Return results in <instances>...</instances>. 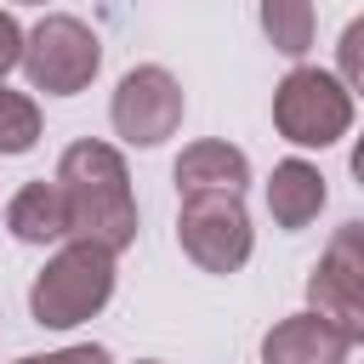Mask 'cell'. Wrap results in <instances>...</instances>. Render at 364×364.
<instances>
[{
    "instance_id": "cell-5",
    "label": "cell",
    "mask_w": 364,
    "mask_h": 364,
    "mask_svg": "<svg viewBox=\"0 0 364 364\" xmlns=\"http://www.w3.org/2000/svg\"><path fill=\"white\" fill-rule=\"evenodd\" d=\"M182 256L205 273H239L250 262V216L239 193H188L176 210Z\"/></svg>"
},
{
    "instance_id": "cell-2",
    "label": "cell",
    "mask_w": 364,
    "mask_h": 364,
    "mask_svg": "<svg viewBox=\"0 0 364 364\" xmlns=\"http://www.w3.org/2000/svg\"><path fill=\"white\" fill-rule=\"evenodd\" d=\"M114 296V256L85 245V239H68L28 284V313L34 324L46 330H74L85 318H97Z\"/></svg>"
},
{
    "instance_id": "cell-12",
    "label": "cell",
    "mask_w": 364,
    "mask_h": 364,
    "mask_svg": "<svg viewBox=\"0 0 364 364\" xmlns=\"http://www.w3.org/2000/svg\"><path fill=\"white\" fill-rule=\"evenodd\" d=\"M262 34L284 57H307L313 46V0H262Z\"/></svg>"
},
{
    "instance_id": "cell-13",
    "label": "cell",
    "mask_w": 364,
    "mask_h": 364,
    "mask_svg": "<svg viewBox=\"0 0 364 364\" xmlns=\"http://www.w3.org/2000/svg\"><path fill=\"white\" fill-rule=\"evenodd\" d=\"M40 142V108L23 91L0 85V154H28Z\"/></svg>"
},
{
    "instance_id": "cell-11",
    "label": "cell",
    "mask_w": 364,
    "mask_h": 364,
    "mask_svg": "<svg viewBox=\"0 0 364 364\" xmlns=\"http://www.w3.org/2000/svg\"><path fill=\"white\" fill-rule=\"evenodd\" d=\"M6 233L23 239V245H57V239H68V210H63L57 182L40 176V182L17 188L11 205H6Z\"/></svg>"
},
{
    "instance_id": "cell-7",
    "label": "cell",
    "mask_w": 364,
    "mask_h": 364,
    "mask_svg": "<svg viewBox=\"0 0 364 364\" xmlns=\"http://www.w3.org/2000/svg\"><path fill=\"white\" fill-rule=\"evenodd\" d=\"M307 301H313L307 313H318L341 336L364 341V228L358 222L336 228L330 250L318 256V267L307 279Z\"/></svg>"
},
{
    "instance_id": "cell-17",
    "label": "cell",
    "mask_w": 364,
    "mask_h": 364,
    "mask_svg": "<svg viewBox=\"0 0 364 364\" xmlns=\"http://www.w3.org/2000/svg\"><path fill=\"white\" fill-rule=\"evenodd\" d=\"M136 364H159V358H136Z\"/></svg>"
},
{
    "instance_id": "cell-4",
    "label": "cell",
    "mask_w": 364,
    "mask_h": 364,
    "mask_svg": "<svg viewBox=\"0 0 364 364\" xmlns=\"http://www.w3.org/2000/svg\"><path fill=\"white\" fill-rule=\"evenodd\" d=\"M17 63H23V74H28L34 91H46V97H74V91H85V85L97 80L102 46H97V34H91L80 17L57 11V17L34 23V34H23V57H17Z\"/></svg>"
},
{
    "instance_id": "cell-1",
    "label": "cell",
    "mask_w": 364,
    "mask_h": 364,
    "mask_svg": "<svg viewBox=\"0 0 364 364\" xmlns=\"http://www.w3.org/2000/svg\"><path fill=\"white\" fill-rule=\"evenodd\" d=\"M57 193L68 210V239H85L108 256H119L136 239V199H131V171L119 148L108 142H74L57 159Z\"/></svg>"
},
{
    "instance_id": "cell-6",
    "label": "cell",
    "mask_w": 364,
    "mask_h": 364,
    "mask_svg": "<svg viewBox=\"0 0 364 364\" xmlns=\"http://www.w3.org/2000/svg\"><path fill=\"white\" fill-rule=\"evenodd\" d=\"M182 108H188V102H182L176 74L159 68V63H142V68H131V74L114 85L108 119H114V131H119L131 148H159L165 136H176Z\"/></svg>"
},
{
    "instance_id": "cell-3",
    "label": "cell",
    "mask_w": 364,
    "mask_h": 364,
    "mask_svg": "<svg viewBox=\"0 0 364 364\" xmlns=\"http://www.w3.org/2000/svg\"><path fill=\"white\" fill-rule=\"evenodd\" d=\"M273 125L296 148H330L353 125V91L324 68H290L273 91Z\"/></svg>"
},
{
    "instance_id": "cell-8",
    "label": "cell",
    "mask_w": 364,
    "mask_h": 364,
    "mask_svg": "<svg viewBox=\"0 0 364 364\" xmlns=\"http://www.w3.org/2000/svg\"><path fill=\"white\" fill-rule=\"evenodd\" d=\"M358 341L318 313H290L262 336V364H347Z\"/></svg>"
},
{
    "instance_id": "cell-9",
    "label": "cell",
    "mask_w": 364,
    "mask_h": 364,
    "mask_svg": "<svg viewBox=\"0 0 364 364\" xmlns=\"http://www.w3.org/2000/svg\"><path fill=\"white\" fill-rule=\"evenodd\" d=\"M250 182V159L233 142H193L176 159V193H245Z\"/></svg>"
},
{
    "instance_id": "cell-14",
    "label": "cell",
    "mask_w": 364,
    "mask_h": 364,
    "mask_svg": "<svg viewBox=\"0 0 364 364\" xmlns=\"http://www.w3.org/2000/svg\"><path fill=\"white\" fill-rule=\"evenodd\" d=\"M11 364H114V358H108V347L80 341V347H63V353H28V358H11Z\"/></svg>"
},
{
    "instance_id": "cell-16",
    "label": "cell",
    "mask_w": 364,
    "mask_h": 364,
    "mask_svg": "<svg viewBox=\"0 0 364 364\" xmlns=\"http://www.w3.org/2000/svg\"><path fill=\"white\" fill-rule=\"evenodd\" d=\"M17 57H23V28H17L11 11H0V74L17 68Z\"/></svg>"
},
{
    "instance_id": "cell-10",
    "label": "cell",
    "mask_w": 364,
    "mask_h": 364,
    "mask_svg": "<svg viewBox=\"0 0 364 364\" xmlns=\"http://www.w3.org/2000/svg\"><path fill=\"white\" fill-rule=\"evenodd\" d=\"M324 199H330V188H324L318 165H307V159H279L273 165V176H267V210H273V222L284 233L307 228L324 210Z\"/></svg>"
},
{
    "instance_id": "cell-15",
    "label": "cell",
    "mask_w": 364,
    "mask_h": 364,
    "mask_svg": "<svg viewBox=\"0 0 364 364\" xmlns=\"http://www.w3.org/2000/svg\"><path fill=\"white\" fill-rule=\"evenodd\" d=\"M358 40H364V23H347L341 34V85L358 91Z\"/></svg>"
},
{
    "instance_id": "cell-18",
    "label": "cell",
    "mask_w": 364,
    "mask_h": 364,
    "mask_svg": "<svg viewBox=\"0 0 364 364\" xmlns=\"http://www.w3.org/2000/svg\"><path fill=\"white\" fill-rule=\"evenodd\" d=\"M28 6H34V0H28Z\"/></svg>"
}]
</instances>
